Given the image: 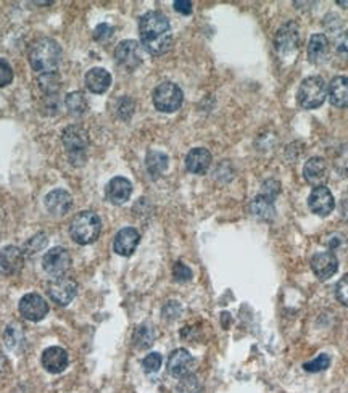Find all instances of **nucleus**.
<instances>
[{
    "mask_svg": "<svg viewBox=\"0 0 348 393\" xmlns=\"http://www.w3.org/2000/svg\"><path fill=\"white\" fill-rule=\"evenodd\" d=\"M141 44L150 55H163L171 49L173 36L168 18L161 12H147L139 20Z\"/></svg>",
    "mask_w": 348,
    "mask_h": 393,
    "instance_id": "nucleus-1",
    "label": "nucleus"
},
{
    "mask_svg": "<svg viewBox=\"0 0 348 393\" xmlns=\"http://www.w3.org/2000/svg\"><path fill=\"white\" fill-rule=\"evenodd\" d=\"M115 58L123 68L132 71V69H136L142 63L141 44L137 40H123L115 50Z\"/></svg>",
    "mask_w": 348,
    "mask_h": 393,
    "instance_id": "nucleus-10",
    "label": "nucleus"
},
{
    "mask_svg": "<svg viewBox=\"0 0 348 393\" xmlns=\"http://www.w3.org/2000/svg\"><path fill=\"white\" fill-rule=\"evenodd\" d=\"M20 309L21 316L31 322H39L47 316L49 313V303L40 297L39 294H26L25 297L20 300Z\"/></svg>",
    "mask_w": 348,
    "mask_h": 393,
    "instance_id": "nucleus-8",
    "label": "nucleus"
},
{
    "mask_svg": "<svg viewBox=\"0 0 348 393\" xmlns=\"http://www.w3.org/2000/svg\"><path fill=\"white\" fill-rule=\"evenodd\" d=\"M303 178L313 187H321L329 178V169L326 161L321 156H313L303 166Z\"/></svg>",
    "mask_w": 348,
    "mask_h": 393,
    "instance_id": "nucleus-15",
    "label": "nucleus"
},
{
    "mask_svg": "<svg viewBox=\"0 0 348 393\" xmlns=\"http://www.w3.org/2000/svg\"><path fill=\"white\" fill-rule=\"evenodd\" d=\"M176 393H202V383L197 376L187 374V376L181 377L178 387H176Z\"/></svg>",
    "mask_w": 348,
    "mask_h": 393,
    "instance_id": "nucleus-29",
    "label": "nucleus"
},
{
    "mask_svg": "<svg viewBox=\"0 0 348 393\" xmlns=\"http://www.w3.org/2000/svg\"><path fill=\"white\" fill-rule=\"evenodd\" d=\"M183 308L178 302H168V305L163 308V318L168 319V321H173V319H178Z\"/></svg>",
    "mask_w": 348,
    "mask_h": 393,
    "instance_id": "nucleus-40",
    "label": "nucleus"
},
{
    "mask_svg": "<svg viewBox=\"0 0 348 393\" xmlns=\"http://www.w3.org/2000/svg\"><path fill=\"white\" fill-rule=\"evenodd\" d=\"M329 366H331V356L326 353H321L316 359H313V361L305 363L303 369L306 372H321V371H326Z\"/></svg>",
    "mask_w": 348,
    "mask_h": 393,
    "instance_id": "nucleus-33",
    "label": "nucleus"
},
{
    "mask_svg": "<svg viewBox=\"0 0 348 393\" xmlns=\"http://www.w3.org/2000/svg\"><path fill=\"white\" fill-rule=\"evenodd\" d=\"M65 104H67V108H68L69 115H74V117H81V115H84L87 112V108H89L86 95L80 91L68 94L67 100H65Z\"/></svg>",
    "mask_w": 348,
    "mask_h": 393,
    "instance_id": "nucleus-27",
    "label": "nucleus"
},
{
    "mask_svg": "<svg viewBox=\"0 0 348 393\" xmlns=\"http://www.w3.org/2000/svg\"><path fill=\"white\" fill-rule=\"evenodd\" d=\"M161 363H163V358H161L160 353H150V355H147L146 358H143L142 368L147 374H153V372L160 371Z\"/></svg>",
    "mask_w": 348,
    "mask_h": 393,
    "instance_id": "nucleus-35",
    "label": "nucleus"
},
{
    "mask_svg": "<svg viewBox=\"0 0 348 393\" xmlns=\"http://www.w3.org/2000/svg\"><path fill=\"white\" fill-rule=\"evenodd\" d=\"M141 242V234L134 228H124L116 234L113 250L119 257H131Z\"/></svg>",
    "mask_w": 348,
    "mask_h": 393,
    "instance_id": "nucleus-18",
    "label": "nucleus"
},
{
    "mask_svg": "<svg viewBox=\"0 0 348 393\" xmlns=\"http://www.w3.org/2000/svg\"><path fill=\"white\" fill-rule=\"evenodd\" d=\"M184 94L181 87L174 82H163L153 91V105L159 112L174 113L183 105Z\"/></svg>",
    "mask_w": 348,
    "mask_h": 393,
    "instance_id": "nucleus-5",
    "label": "nucleus"
},
{
    "mask_svg": "<svg viewBox=\"0 0 348 393\" xmlns=\"http://www.w3.org/2000/svg\"><path fill=\"white\" fill-rule=\"evenodd\" d=\"M123 112H126V119L132 117V112H134V102L129 99V97H123L121 102H119L118 105V113L119 117H123Z\"/></svg>",
    "mask_w": 348,
    "mask_h": 393,
    "instance_id": "nucleus-42",
    "label": "nucleus"
},
{
    "mask_svg": "<svg viewBox=\"0 0 348 393\" xmlns=\"http://www.w3.org/2000/svg\"><path fill=\"white\" fill-rule=\"evenodd\" d=\"M7 369H8V359H7V356L0 353V376H3V374L7 372Z\"/></svg>",
    "mask_w": 348,
    "mask_h": 393,
    "instance_id": "nucleus-45",
    "label": "nucleus"
},
{
    "mask_svg": "<svg viewBox=\"0 0 348 393\" xmlns=\"http://www.w3.org/2000/svg\"><path fill=\"white\" fill-rule=\"evenodd\" d=\"M71 206L73 198L69 195V192L63 191V189H55L45 197V208L54 216H65L71 210Z\"/></svg>",
    "mask_w": 348,
    "mask_h": 393,
    "instance_id": "nucleus-19",
    "label": "nucleus"
},
{
    "mask_svg": "<svg viewBox=\"0 0 348 393\" xmlns=\"http://www.w3.org/2000/svg\"><path fill=\"white\" fill-rule=\"evenodd\" d=\"M132 193V184L129 179L121 178V176H116L111 181L106 184L105 187V195L106 200L113 205H123L129 200Z\"/></svg>",
    "mask_w": 348,
    "mask_h": 393,
    "instance_id": "nucleus-14",
    "label": "nucleus"
},
{
    "mask_svg": "<svg viewBox=\"0 0 348 393\" xmlns=\"http://www.w3.org/2000/svg\"><path fill=\"white\" fill-rule=\"evenodd\" d=\"M173 276H174V281L178 282H189L192 279V271H190L189 266H185L184 263L178 261L173 267Z\"/></svg>",
    "mask_w": 348,
    "mask_h": 393,
    "instance_id": "nucleus-37",
    "label": "nucleus"
},
{
    "mask_svg": "<svg viewBox=\"0 0 348 393\" xmlns=\"http://www.w3.org/2000/svg\"><path fill=\"white\" fill-rule=\"evenodd\" d=\"M37 82H39L40 89H43L49 97L55 94V92L60 89V78H58L57 73H47V75H40Z\"/></svg>",
    "mask_w": 348,
    "mask_h": 393,
    "instance_id": "nucleus-30",
    "label": "nucleus"
},
{
    "mask_svg": "<svg viewBox=\"0 0 348 393\" xmlns=\"http://www.w3.org/2000/svg\"><path fill=\"white\" fill-rule=\"evenodd\" d=\"M102 221L94 211H81L74 216L69 226V235L76 243L89 245L99 239Z\"/></svg>",
    "mask_w": 348,
    "mask_h": 393,
    "instance_id": "nucleus-3",
    "label": "nucleus"
},
{
    "mask_svg": "<svg viewBox=\"0 0 348 393\" xmlns=\"http://www.w3.org/2000/svg\"><path fill=\"white\" fill-rule=\"evenodd\" d=\"M327 99V84L321 76H308L301 81L297 92V102L301 108L314 110Z\"/></svg>",
    "mask_w": 348,
    "mask_h": 393,
    "instance_id": "nucleus-4",
    "label": "nucleus"
},
{
    "mask_svg": "<svg viewBox=\"0 0 348 393\" xmlns=\"http://www.w3.org/2000/svg\"><path fill=\"white\" fill-rule=\"evenodd\" d=\"M30 63L34 71L40 75H47V73H55L62 62V47H60L57 40L50 38L37 39L30 49Z\"/></svg>",
    "mask_w": 348,
    "mask_h": 393,
    "instance_id": "nucleus-2",
    "label": "nucleus"
},
{
    "mask_svg": "<svg viewBox=\"0 0 348 393\" xmlns=\"http://www.w3.org/2000/svg\"><path fill=\"white\" fill-rule=\"evenodd\" d=\"M23 339H25V335H23V331H21L20 326L12 324V326L7 327L5 345L8 346V348H16V346L23 342Z\"/></svg>",
    "mask_w": 348,
    "mask_h": 393,
    "instance_id": "nucleus-34",
    "label": "nucleus"
},
{
    "mask_svg": "<svg viewBox=\"0 0 348 393\" xmlns=\"http://www.w3.org/2000/svg\"><path fill=\"white\" fill-rule=\"evenodd\" d=\"M111 84L110 73L104 68H92L86 75V87L92 94H104Z\"/></svg>",
    "mask_w": 348,
    "mask_h": 393,
    "instance_id": "nucleus-24",
    "label": "nucleus"
},
{
    "mask_svg": "<svg viewBox=\"0 0 348 393\" xmlns=\"http://www.w3.org/2000/svg\"><path fill=\"white\" fill-rule=\"evenodd\" d=\"M113 31L115 29L110 25H106V23H102V25L95 27L94 38H95V40H99V43H104V40H108L111 36H113Z\"/></svg>",
    "mask_w": 348,
    "mask_h": 393,
    "instance_id": "nucleus-39",
    "label": "nucleus"
},
{
    "mask_svg": "<svg viewBox=\"0 0 348 393\" xmlns=\"http://www.w3.org/2000/svg\"><path fill=\"white\" fill-rule=\"evenodd\" d=\"M334 168L343 178H348V144H343L337 150L336 158H334Z\"/></svg>",
    "mask_w": 348,
    "mask_h": 393,
    "instance_id": "nucleus-32",
    "label": "nucleus"
},
{
    "mask_svg": "<svg viewBox=\"0 0 348 393\" xmlns=\"http://www.w3.org/2000/svg\"><path fill=\"white\" fill-rule=\"evenodd\" d=\"M300 45V29L297 23L289 21L282 25L276 32L275 38V47L277 53L281 55H290L294 53Z\"/></svg>",
    "mask_w": 348,
    "mask_h": 393,
    "instance_id": "nucleus-7",
    "label": "nucleus"
},
{
    "mask_svg": "<svg viewBox=\"0 0 348 393\" xmlns=\"http://www.w3.org/2000/svg\"><path fill=\"white\" fill-rule=\"evenodd\" d=\"M340 215H342V218L348 221V192L345 193V195L342 197V202H340Z\"/></svg>",
    "mask_w": 348,
    "mask_h": 393,
    "instance_id": "nucleus-44",
    "label": "nucleus"
},
{
    "mask_svg": "<svg viewBox=\"0 0 348 393\" xmlns=\"http://www.w3.org/2000/svg\"><path fill=\"white\" fill-rule=\"evenodd\" d=\"M174 10L183 13V15H190L192 13V2H189V0H176Z\"/></svg>",
    "mask_w": 348,
    "mask_h": 393,
    "instance_id": "nucleus-43",
    "label": "nucleus"
},
{
    "mask_svg": "<svg viewBox=\"0 0 348 393\" xmlns=\"http://www.w3.org/2000/svg\"><path fill=\"white\" fill-rule=\"evenodd\" d=\"M49 297L54 303L60 305V307H67L73 302V298L76 297L78 292V284L69 277H58L54 279L49 284Z\"/></svg>",
    "mask_w": 348,
    "mask_h": 393,
    "instance_id": "nucleus-9",
    "label": "nucleus"
},
{
    "mask_svg": "<svg viewBox=\"0 0 348 393\" xmlns=\"http://www.w3.org/2000/svg\"><path fill=\"white\" fill-rule=\"evenodd\" d=\"M43 267L54 279L63 277L71 267V257H69L68 250L63 247L50 248L43 258Z\"/></svg>",
    "mask_w": 348,
    "mask_h": 393,
    "instance_id": "nucleus-6",
    "label": "nucleus"
},
{
    "mask_svg": "<svg viewBox=\"0 0 348 393\" xmlns=\"http://www.w3.org/2000/svg\"><path fill=\"white\" fill-rule=\"evenodd\" d=\"M153 340H155V331H153V327L139 326L136 332H134V345H136V348L139 350H146L148 346H152Z\"/></svg>",
    "mask_w": 348,
    "mask_h": 393,
    "instance_id": "nucleus-28",
    "label": "nucleus"
},
{
    "mask_svg": "<svg viewBox=\"0 0 348 393\" xmlns=\"http://www.w3.org/2000/svg\"><path fill=\"white\" fill-rule=\"evenodd\" d=\"M336 297L342 305L348 307V274L342 277L336 285Z\"/></svg>",
    "mask_w": 348,
    "mask_h": 393,
    "instance_id": "nucleus-38",
    "label": "nucleus"
},
{
    "mask_svg": "<svg viewBox=\"0 0 348 393\" xmlns=\"http://www.w3.org/2000/svg\"><path fill=\"white\" fill-rule=\"evenodd\" d=\"M62 141H63L65 147H67L69 156H73L71 158L73 165L78 155L84 156V150L87 149V144H89L87 132L80 126H69L65 129Z\"/></svg>",
    "mask_w": 348,
    "mask_h": 393,
    "instance_id": "nucleus-11",
    "label": "nucleus"
},
{
    "mask_svg": "<svg viewBox=\"0 0 348 393\" xmlns=\"http://www.w3.org/2000/svg\"><path fill=\"white\" fill-rule=\"evenodd\" d=\"M211 165V154L207 149L197 147L192 149L185 156V168H187L192 174H203L207 173Z\"/></svg>",
    "mask_w": 348,
    "mask_h": 393,
    "instance_id": "nucleus-22",
    "label": "nucleus"
},
{
    "mask_svg": "<svg viewBox=\"0 0 348 393\" xmlns=\"http://www.w3.org/2000/svg\"><path fill=\"white\" fill-rule=\"evenodd\" d=\"M336 49H337V53L340 55L342 58L348 60V31L342 32V34L338 36L337 43H336Z\"/></svg>",
    "mask_w": 348,
    "mask_h": 393,
    "instance_id": "nucleus-41",
    "label": "nucleus"
},
{
    "mask_svg": "<svg viewBox=\"0 0 348 393\" xmlns=\"http://www.w3.org/2000/svg\"><path fill=\"white\" fill-rule=\"evenodd\" d=\"M69 358L62 346H50L43 353V366L50 374H60L68 368Z\"/></svg>",
    "mask_w": 348,
    "mask_h": 393,
    "instance_id": "nucleus-20",
    "label": "nucleus"
},
{
    "mask_svg": "<svg viewBox=\"0 0 348 393\" xmlns=\"http://www.w3.org/2000/svg\"><path fill=\"white\" fill-rule=\"evenodd\" d=\"M25 265V253L15 245H7L0 250V272L3 276H15Z\"/></svg>",
    "mask_w": 348,
    "mask_h": 393,
    "instance_id": "nucleus-12",
    "label": "nucleus"
},
{
    "mask_svg": "<svg viewBox=\"0 0 348 393\" xmlns=\"http://www.w3.org/2000/svg\"><path fill=\"white\" fill-rule=\"evenodd\" d=\"M312 270L319 281L331 279L338 270L337 257L331 252L316 253V255L312 258Z\"/></svg>",
    "mask_w": 348,
    "mask_h": 393,
    "instance_id": "nucleus-16",
    "label": "nucleus"
},
{
    "mask_svg": "<svg viewBox=\"0 0 348 393\" xmlns=\"http://www.w3.org/2000/svg\"><path fill=\"white\" fill-rule=\"evenodd\" d=\"M194 358L185 348H178L170 355L168 358V372L174 377L187 376L192 369Z\"/></svg>",
    "mask_w": 348,
    "mask_h": 393,
    "instance_id": "nucleus-21",
    "label": "nucleus"
},
{
    "mask_svg": "<svg viewBox=\"0 0 348 393\" xmlns=\"http://www.w3.org/2000/svg\"><path fill=\"white\" fill-rule=\"evenodd\" d=\"M263 193L252 202V213L262 219H271L275 216V198L279 192H272L269 181L263 184Z\"/></svg>",
    "mask_w": 348,
    "mask_h": 393,
    "instance_id": "nucleus-17",
    "label": "nucleus"
},
{
    "mask_svg": "<svg viewBox=\"0 0 348 393\" xmlns=\"http://www.w3.org/2000/svg\"><path fill=\"white\" fill-rule=\"evenodd\" d=\"M337 3H338V5H343L345 8H348V2H343V0H338Z\"/></svg>",
    "mask_w": 348,
    "mask_h": 393,
    "instance_id": "nucleus-46",
    "label": "nucleus"
},
{
    "mask_svg": "<svg viewBox=\"0 0 348 393\" xmlns=\"http://www.w3.org/2000/svg\"><path fill=\"white\" fill-rule=\"evenodd\" d=\"M13 81V69L5 58H0V87H5Z\"/></svg>",
    "mask_w": 348,
    "mask_h": 393,
    "instance_id": "nucleus-36",
    "label": "nucleus"
},
{
    "mask_svg": "<svg viewBox=\"0 0 348 393\" xmlns=\"http://www.w3.org/2000/svg\"><path fill=\"white\" fill-rule=\"evenodd\" d=\"M329 102L337 108H347L348 106V78L336 76L327 87Z\"/></svg>",
    "mask_w": 348,
    "mask_h": 393,
    "instance_id": "nucleus-23",
    "label": "nucleus"
},
{
    "mask_svg": "<svg viewBox=\"0 0 348 393\" xmlns=\"http://www.w3.org/2000/svg\"><path fill=\"white\" fill-rule=\"evenodd\" d=\"M308 205L314 215L318 216H327L331 215L336 208V200L331 191L326 186L314 187L308 197Z\"/></svg>",
    "mask_w": 348,
    "mask_h": 393,
    "instance_id": "nucleus-13",
    "label": "nucleus"
},
{
    "mask_svg": "<svg viewBox=\"0 0 348 393\" xmlns=\"http://www.w3.org/2000/svg\"><path fill=\"white\" fill-rule=\"evenodd\" d=\"M168 161H170L168 155H165L163 152L150 150L146 158L147 171L150 173V176H153V178H159V176L163 174L166 168H168Z\"/></svg>",
    "mask_w": 348,
    "mask_h": 393,
    "instance_id": "nucleus-26",
    "label": "nucleus"
},
{
    "mask_svg": "<svg viewBox=\"0 0 348 393\" xmlns=\"http://www.w3.org/2000/svg\"><path fill=\"white\" fill-rule=\"evenodd\" d=\"M45 245H47V235L44 233L34 235V237L30 239L25 245V250H23V253L27 257H34L37 253L40 252V250L45 248Z\"/></svg>",
    "mask_w": 348,
    "mask_h": 393,
    "instance_id": "nucleus-31",
    "label": "nucleus"
},
{
    "mask_svg": "<svg viewBox=\"0 0 348 393\" xmlns=\"http://www.w3.org/2000/svg\"><path fill=\"white\" fill-rule=\"evenodd\" d=\"M308 58L312 63L321 64L329 58V39L324 34H313L308 43Z\"/></svg>",
    "mask_w": 348,
    "mask_h": 393,
    "instance_id": "nucleus-25",
    "label": "nucleus"
}]
</instances>
